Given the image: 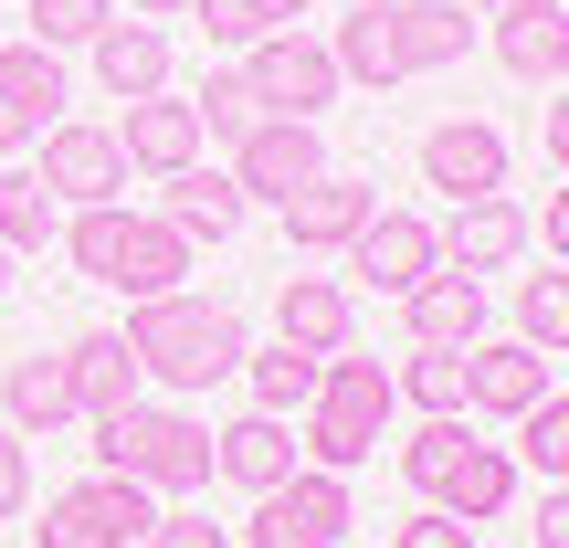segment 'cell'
<instances>
[{
  "label": "cell",
  "instance_id": "6da1fadb",
  "mask_svg": "<svg viewBox=\"0 0 569 548\" xmlns=\"http://www.w3.org/2000/svg\"><path fill=\"white\" fill-rule=\"evenodd\" d=\"M117 338L138 348V369H148L159 390H211V380H232V369H243V317H232V306H201L190 285H180V296L127 306Z\"/></svg>",
  "mask_w": 569,
  "mask_h": 548
},
{
  "label": "cell",
  "instance_id": "7a4b0ae2",
  "mask_svg": "<svg viewBox=\"0 0 569 548\" xmlns=\"http://www.w3.org/2000/svg\"><path fill=\"white\" fill-rule=\"evenodd\" d=\"M96 475H127L148 496H201L211 486V422L169 401H127L117 422H96Z\"/></svg>",
  "mask_w": 569,
  "mask_h": 548
},
{
  "label": "cell",
  "instance_id": "3957f363",
  "mask_svg": "<svg viewBox=\"0 0 569 548\" xmlns=\"http://www.w3.org/2000/svg\"><path fill=\"white\" fill-rule=\"evenodd\" d=\"M390 411H401V390H390V369L380 359H327V380H317V401L296 411L306 422V465L317 475H348V465H369L380 454V432H390Z\"/></svg>",
  "mask_w": 569,
  "mask_h": 548
},
{
  "label": "cell",
  "instance_id": "277c9868",
  "mask_svg": "<svg viewBox=\"0 0 569 548\" xmlns=\"http://www.w3.org/2000/svg\"><path fill=\"white\" fill-rule=\"evenodd\" d=\"M148 528H159V496L127 475H84L42 507V548H148Z\"/></svg>",
  "mask_w": 569,
  "mask_h": 548
},
{
  "label": "cell",
  "instance_id": "5b68a950",
  "mask_svg": "<svg viewBox=\"0 0 569 548\" xmlns=\"http://www.w3.org/2000/svg\"><path fill=\"white\" fill-rule=\"evenodd\" d=\"M348 528H359V507H348V475H317V465H296L274 496H253V548H338Z\"/></svg>",
  "mask_w": 569,
  "mask_h": 548
},
{
  "label": "cell",
  "instance_id": "8992f818",
  "mask_svg": "<svg viewBox=\"0 0 569 548\" xmlns=\"http://www.w3.org/2000/svg\"><path fill=\"white\" fill-rule=\"evenodd\" d=\"M32 180L53 190V211H96V201H117V190H127V148H117V127H84V117L42 127V169H32Z\"/></svg>",
  "mask_w": 569,
  "mask_h": 548
},
{
  "label": "cell",
  "instance_id": "52a82bcc",
  "mask_svg": "<svg viewBox=\"0 0 569 548\" xmlns=\"http://www.w3.org/2000/svg\"><path fill=\"white\" fill-rule=\"evenodd\" d=\"M232 180H243V201H296V190H317L327 180V138H317V117H264L243 148H232Z\"/></svg>",
  "mask_w": 569,
  "mask_h": 548
},
{
  "label": "cell",
  "instance_id": "ba28073f",
  "mask_svg": "<svg viewBox=\"0 0 569 548\" xmlns=\"http://www.w3.org/2000/svg\"><path fill=\"white\" fill-rule=\"evenodd\" d=\"M243 74H253V96H264V117H317V106H338V53L327 42H306V32H264L243 53Z\"/></svg>",
  "mask_w": 569,
  "mask_h": 548
},
{
  "label": "cell",
  "instance_id": "9c48e42d",
  "mask_svg": "<svg viewBox=\"0 0 569 548\" xmlns=\"http://www.w3.org/2000/svg\"><path fill=\"white\" fill-rule=\"evenodd\" d=\"M507 169H517V148H507V127H486V117H443L422 138V180L443 190V201H496Z\"/></svg>",
  "mask_w": 569,
  "mask_h": 548
},
{
  "label": "cell",
  "instance_id": "30bf717a",
  "mask_svg": "<svg viewBox=\"0 0 569 548\" xmlns=\"http://www.w3.org/2000/svg\"><path fill=\"white\" fill-rule=\"evenodd\" d=\"M190 253H201V243H190V232H169L159 211H148V222H138V211H117V243H106V275H96V285H117L127 306H148V296H180Z\"/></svg>",
  "mask_w": 569,
  "mask_h": 548
},
{
  "label": "cell",
  "instance_id": "8fae6325",
  "mask_svg": "<svg viewBox=\"0 0 569 548\" xmlns=\"http://www.w3.org/2000/svg\"><path fill=\"white\" fill-rule=\"evenodd\" d=\"M549 401V348L528 338H475L465 348V411H496V422H517V411Z\"/></svg>",
  "mask_w": 569,
  "mask_h": 548
},
{
  "label": "cell",
  "instance_id": "7c38bea8",
  "mask_svg": "<svg viewBox=\"0 0 569 548\" xmlns=\"http://www.w3.org/2000/svg\"><path fill=\"white\" fill-rule=\"evenodd\" d=\"M432 265H443V243H432V222H422V211H369V222H359V243H348V275H359V285H380V296H411Z\"/></svg>",
  "mask_w": 569,
  "mask_h": 548
},
{
  "label": "cell",
  "instance_id": "4fadbf2b",
  "mask_svg": "<svg viewBox=\"0 0 569 548\" xmlns=\"http://www.w3.org/2000/svg\"><path fill=\"white\" fill-rule=\"evenodd\" d=\"M53 106H63V63L42 42H0V159H21L42 127H63Z\"/></svg>",
  "mask_w": 569,
  "mask_h": 548
},
{
  "label": "cell",
  "instance_id": "5bb4252c",
  "mask_svg": "<svg viewBox=\"0 0 569 548\" xmlns=\"http://www.w3.org/2000/svg\"><path fill=\"white\" fill-rule=\"evenodd\" d=\"M432 243H443L453 275H507L517 253L538 243V232H528V211L496 190V201H453V222H432Z\"/></svg>",
  "mask_w": 569,
  "mask_h": 548
},
{
  "label": "cell",
  "instance_id": "9a60e30c",
  "mask_svg": "<svg viewBox=\"0 0 569 548\" xmlns=\"http://www.w3.org/2000/svg\"><path fill=\"white\" fill-rule=\"evenodd\" d=\"M296 422H284V411H243V422H222L211 432V475H222V486H243V496H274L284 475H296Z\"/></svg>",
  "mask_w": 569,
  "mask_h": 548
},
{
  "label": "cell",
  "instance_id": "2e32d148",
  "mask_svg": "<svg viewBox=\"0 0 569 548\" xmlns=\"http://www.w3.org/2000/svg\"><path fill=\"white\" fill-rule=\"evenodd\" d=\"M496 21V63H507L517 84H549L559 96V74H569V0H507V11H486Z\"/></svg>",
  "mask_w": 569,
  "mask_h": 548
},
{
  "label": "cell",
  "instance_id": "e0dca14e",
  "mask_svg": "<svg viewBox=\"0 0 569 548\" xmlns=\"http://www.w3.org/2000/svg\"><path fill=\"white\" fill-rule=\"evenodd\" d=\"M117 148H127V169H148V180H180L211 138H201V117H190V96H138L127 127H117Z\"/></svg>",
  "mask_w": 569,
  "mask_h": 548
},
{
  "label": "cell",
  "instance_id": "ac0fdd59",
  "mask_svg": "<svg viewBox=\"0 0 569 548\" xmlns=\"http://www.w3.org/2000/svg\"><path fill=\"white\" fill-rule=\"evenodd\" d=\"M401 317H411V348H475V338H486V275L432 265V275L401 296Z\"/></svg>",
  "mask_w": 569,
  "mask_h": 548
},
{
  "label": "cell",
  "instance_id": "d6986e66",
  "mask_svg": "<svg viewBox=\"0 0 569 548\" xmlns=\"http://www.w3.org/2000/svg\"><path fill=\"white\" fill-rule=\"evenodd\" d=\"M63 380H74V411H84V422H117V411L138 401L148 369H138V348H127L117 327H84V338L63 348Z\"/></svg>",
  "mask_w": 569,
  "mask_h": 548
},
{
  "label": "cell",
  "instance_id": "ffe728a7",
  "mask_svg": "<svg viewBox=\"0 0 569 548\" xmlns=\"http://www.w3.org/2000/svg\"><path fill=\"white\" fill-rule=\"evenodd\" d=\"M84 53H96V74H106V96H117V106H138V96H169V32H159V21L117 11L96 42H84Z\"/></svg>",
  "mask_w": 569,
  "mask_h": 548
},
{
  "label": "cell",
  "instance_id": "44dd1931",
  "mask_svg": "<svg viewBox=\"0 0 569 548\" xmlns=\"http://www.w3.org/2000/svg\"><path fill=\"white\" fill-rule=\"evenodd\" d=\"M369 211H380V190H369V180H338V169H327L317 190H296V201H284V243H296V253H348Z\"/></svg>",
  "mask_w": 569,
  "mask_h": 548
},
{
  "label": "cell",
  "instance_id": "7402d4cb",
  "mask_svg": "<svg viewBox=\"0 0 569 548\" xmlns=\"http://www.w3.org/2000/svg\"><path fill=\"white\" fill-rule=\"evenodd\" d=\"M243 211H253L243 180H232V169H201V159H190L180 180L159 190V222L190 232V243H232V232H243Z\"/></svg>",
  "mask_w": 569,
  "mask_h": 548
},
{
  "label": "cell",
  "instance_id": "603a6c76",
  "mask_svg": "<svg viewBox=\"0 0 569 548\" xmlns=\"http://www.w3.org/2000/svg\"><path fill=\"white\" fill-rule=\"evenodd\" d=\"M348 317H359V306H348L338 275H284V285H274V338H284V348L338 359V348H348Z\"/></svg>",
  "mask_w": 569,
  "mask_h": 548
},
{
  "label": "cell",
  "instance_id": "cb8c5ba5",
  "mask_svg": "<svg viewBox=\"0 0 569 548\" xmlns=\"http://www.w3.org/2000/svg\"><path fill=\"white\" fill-rule=\"evenodd\" d=\"M0 422H11L21 444H32V432L84 422V411H74V380H63V359H42V348H32V359H11V369H0Z\"/></svg>",
  "mask_w": 569,
  "mask_h": 548
},
{
  "label": "cell",
  "instance_id": "d4e9b609",
  "mask_svg": "<svg viewBox=\"0 0 569 548\" xmlns=\"http://www.w3.org/2000/svg\"><path fill=\"white\" fill-rule=\"evenodd\" d=\"M507 496H517V454L507 444H465V454H453V475L432 486V507L465 517V528H486V517H507Z\"/></svg>",
  "mask_w": 569,
  "mask_h": 548
},
{
  "label": "cell",
  "instance_id": "484cf974",
  "mask_svg": "<svg viewBox=\"0 0 569 548\" xmlns=\"http://www.w3.org/2000/svg\"><path fill=\"white\" fill-rule=\"evenodd\" d=\"M390 32H401V74H443V63H465L475 21L465 0H390Z\"/></svg>",
  "mask_w": 569,
  "mask_h": 548
},
{
  "label": "cell",
  "instance_id": "4316f807",
  "mask_svg": "<svg viewBox=\"0 0 569 548\" xmlns=\"http://www.w3.org/2000/svg\"><path fill=\"white\" fill-rule=\"evenodd\" d=\"M338 74L348 84H401V32H390V0H359V11L338 21Z\"/></svg>",
  "mask_w": 569,
  "mask_h": 548
},
{
  "label": "cell",
  "instance_id": "83f0119b",
  "mask_svg": "<svg viewBox=\"0 0 569 548\" xmlns=\"http://www.w3.org/2000/svg\"><path fill=\"white\" fill-rule=\"evenodd\" d=\"M243 380H253V411H284V422H296L306 401H317V380H327V359L317 348H243Z\"/></svg>",
  "mask_w": 569,
  "mask_h": 548
},
{
  "label": "cell",
  "instance_id": "f1b7e54d",
  "mask_svg": "<svg viewBox=\"0 0 569 548\" xmlns=\"http://www.w3.org/2000/svg\"><path fill=\"white\" fill-rule=\"evenodd\" d=\"M63 232V211H53V190L32 180L21 159H0V253H42Z\"/></svg>",
  "mask_w": 569,
  "mask_h": 548
},
{
  "label": "cell",
  "instance_id": "f546056e",
  "mask_svg": "<svg viewBox=\"0 0 569 548\" xmlns=\"http://www.w3.org/2000/svg\"><path fill=\"white\" fill-rule=\"evenodd\" d=\"M390 390H401L422 422H443V411H465V348H411L401 369H390Z\"/></svg>",
  "mask_w": 569,
  "mask_h": 548
},
{
  "label": "cell",
  "instance_id": "4dcf8cb0",
  "mask_svg": "<svg viewBox=\"0 0 569 548\" xmlns=\"http://www.w3.org/2000/svg\"><path fill=\"white\" fill-rule=\"evenodd\" d=\"M190 117H201V138H232V148H243L253 127H264V96H253V74H243V63H222V74L190 96Z\"/></svg>",
  "mask_w": 569,
  "mask_h": 548
},
{
  "label": "cell",
  "instance_id": "1f68e13d",
  "mask_svg": "<svg viewBox=\"0 0 569 548\" xmlns=\"http://www.w3.org/2000/svg\"><path fill=\"white\" fill-rule=\"evenodd\" d=\"M517 465H528L538 486H569V401L559 390L538 411H517Z\"/></svg>",
  "mask_w": 569,
  "mask_h": 548
},
{
  "label": "cell",
  "instance_id": "d6a6232c",
  "mask_svg": "<svg viewBox=\"0 0 569 548\" xmlns=\"http://www.w3.org/2000/svg\"><path fill=\"white\" fill-rule=\"evenodd\" d=\"M517 338H528V348H569V265L517 285Z\"/></svg>",
  "mask_w": 569,
  "mask_h": 548
},
{
  "label": "cell",
  "instance_id": "836d02e7",
  "mask_svg": "<svg viewBox=\"0 0 569 548\" xmlns=\"http://www.w3.org/2000/svg\"><path fill=\"white\" fill-rule=\"evenodd\" d=\"M465 444H475V432H465V411H443V422H422V432H411V444H401V475H411V496H432V486H443Z\"/></svg>",
  "mask_w": 569,
  "mask_h": 548
},
{
  "label": "cell",
  "instance_id": "e575fe53",
  "mask_svg": "<svg viewBox=\"0 0 569 548\" xmlns=\"http://www.w3.org/2000/svg\"><path fill=\"white\" fill-rule=\"evenodd\" d=\"M21 21H32V42H42V53H63V42H96L106 21H117V0H32Z\"/></svg>",
  "mask_w": 569,
  "mask_h": 548
},
{
  "label": "cell",
  "instance_id": "d590c367",
  "mask_svg": "<svg viewBox=\"0 0 569 548\" xmlns=\"http://www.w3.org/2000/svg\"><path fill=\"white\" fill-rule=\"evenodd\" d=\"M190 21H201V32L222 42V53H253V42H264V21H253V0H190Z\"/></svg>",
  "mask_w": 569,
  "mask_h": 548
},
{
  "label": "cell",
  "instance_id": "8d00e7d4",
  "mask_svg": "<svg viewBox=\"0 0 569 548\" xmlns=\"http://www.w3.org/2000/svg\"><path fill=\"white\" fill-rule=\"evenodd\" d=\"M390 548H475V528H465V517H443V507H422V517L390 528Z\"/></svg>",
  "mask_w": 569,
  "mask_h": 548
},
{
  "label": "cell",
  "instance_id": "74e56055",
  "mask_svg": "<svg viewBox=\"0 0 569 548\" xmlns=\"http://www.w3.org/2000/svg\"><path fill=\"white\" fill-rule=\"evenodd\" d=\"M21 507H32V444L0 422V517H21Z\"/></svg>",
  "mask_w": 569,
  "mask_h": 548
},
{
  "label": "cell",
  "instance_id": "f35d334b",
  "mask_svg": "<svg viewBox=\"0 0 569 548\" xmlns=\"http://www.w3.org/2000/svg\"><path fill=\"white\" fill-rule=\"evenodd\" d=\"M148 548H232V538L211 528V517H190V507H169L159 528H148Z\"/></svg>",
  "mask_w": 569,
  "mask_h": 548
},
{
  "label": "cell",
  "instance_id": "ab89813d",
  "mask_svg": "<svg viewBox=\"0 0 569 548\" xmlns=\"http://www.w3.org/2000/svg\"><path fill=\"white\" fill-rule=\"evenodd\" d=\"M538 548H569V486H549V496H538V528H528Z\"/></svg>",
  "mask_w": 569,
  "mask_h": 548
},
{
  "label": "cell",
  "instance_id": "60d3db41",
  "mask_svg": "<svg viewBox=\"0 0 569 548\" xmlns=\"http://www.w3.org/2000/svg\"><path fill=\"white\" fill-rule=\"evenodd\" d=\"M528 232H549V265H569V190H549V222H528Z\"/></svg>",
  "mask_w": 569,
  "mask_h": 548
},
{
  "label": "cell",
  "instance_id": "b9f144b4",
  "mask_svg": "<svg viewBox=\"0 0 569 548\" xmlns=\"http://www.w3.org/2000/svg\"><path fill=\"white\" fill-rule=\"evenodd\" d=\"M306 11H317V0H253V21H264V32H296Z\"/></svg>",
  "mask_w": 569,
  "mask_h": 548
},
{
  "label": "cell",
  "instance_id": "7bdbcfd3",
  "mask_svg": "<svg viewBox=\"0 0 569 548\" xmlns=\"http://www.w3.org/2000/svg\"><path fill=\"white\" fill-rule=\"evenodd\" d=\"M549 159L569 169V96H549Z\"/></svg>",
  "mask_w": 569,
  "mask_h": 548
},
{
  "label": "cell",
  "instance_id": "ee69618b",
  "mask_svg": "<svg viewBox=\"0 0 569 548\" xmlns=\"http://www.w3.org/2000/svg\"><path fill=\"white\" fill-rule=\"evenodd\" d=\"M127 11H138V21H169V11H190V0H127Z\"/></svg>",
  "mask_w": 569,
  "mask_h": 548
},
{
  "label": "cell",
  "instance_id": "f6af8a7d",
  "mask_svg": "<svg viewBox=\"0 0 569 548\" xmlns=\"http://www.w3.org/2000/svg\"><path fill=\"white\" fill-rule=\"evenodd\" d=\"M0 296H11V253H0Z\"/></svg>",
  "mask_w": 569,
  "mask_h": 548
},
{
  "label": "cell",
  "instance_id": "bcb514c9",
  "mask_svg": "<svg viewBox=\"0 0 569 548\" xmlns=\"http://www.w3.org/2000/svg\"><path fill=\"white\" fill-rule=\"evenodd\" d=\"M465 11H507V0H465Z\"/></svg>",
  "mask_w": 569,
  "mask_h": 548
},
{
  "label": "cell",
  "instance_id": "7dc6e473",
  "mask_svg": "<svg viewBox=\"0 0 569 548\" xmlns=\"http://www.w3.org/2000/svg\"><path fill=\"white\" fill-rule=\"evenodd\" d=\"M0 42H11V11H0Z\"/></svg>",
  "mask_w": 569,
  "mask_h": 548
}]
</instances>
